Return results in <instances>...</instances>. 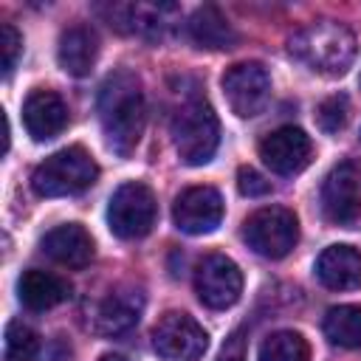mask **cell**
<instances>
[{
	"mask_svg": "<svg viewBox=\"0 0 361 361\" xmlns=\"http://www.w3.org/2000/svg\"><path fill=\"white\" fill-rule=\"evenodd\" d=\"M99 121L116 155H130L138 147L147 124V104L135 73L116 71L104 79L99 90Z\"/></svg>",
	"mask_w": 361,
	"mask_h": 361,
	"instance_id": "cell-1",
	"label": "cell"
},
{
	"mask_svg": "<svg viewBox=\"0 0 361 361\" xmlns=\"http://www.w3.org/2000/svg\"><path fill=\"white\" fill-rule=\"evenodd\" d=\"M288 51L296 62L322 76H341L355 59V37L347 25L333 20L307 23L288 39Z\"/></svg>",
	"mask_w": 361,
	"mask_h": 361,
	"instance_id": "cell-2",
	"label": "cell"
},
{
	"mask_svg": "<svg viewBox=\"0 0 361 361\" xmlns=\"http://www.w3.org/2000/svg\"><path fill=\"white\" fill-rule=\"evenodd\" d=\"M172 144L183 164H209L220 144V121L212 104L200 96L186 99L172 116Z\"/></svg>",
	"mask_w": 361,
	"mask_h": 361,
	"instance_id": "cell-3",
	"label": "cell"
},
{
	"mask_svg": "<svg viewBox=\"0 0 361 361\" xmlns=\"http://www.w3.org/2000/svg\"><path fill=\"white\" fill-rule=\"evenodd\" d=\"M99 178V166L85 147H65L48 155L31 172V189L39 197H68L93 186Z\"/></svg>",
	"mask_w": 361,
	"mask_h": 361,
	"instance_id": "cell-4",
	"label": "cell"
},
{
	"mask_svg": "<svg viewBox=\"0 0 361 361\" xmlns=\"http://www.w3.org/2000/svg\"><path fill=\"white\" fill-rule=\"evenodd\" d=\"M243 240L248 248L265 259H282L293 251L299 240V220L290 209L262 206L243 223Z\"/></svg>",
	"mask_w": 361,
	"mask_h": 361,
	"instance_id": "cell-5",
	"label": "cell"
},
{
	"mask_svg": "<svg viewBox=\"0 0 361 361\" xmlns=\"http://www.w3.org/2000/svg\"><path fill=\"white\" fill-rule=\"evenodd\" d=\"M158 217L155 195L147 183H121L107 203V226L118 240H141L152 231Z\"/></svg>",
	"mask_w": 361,
	"mask_h": 361,
	"instance_id": "cell-6",
	"label": "cell"
},
{
	"mask_svg": "<svg viewBox=\"0 0 361 361\" xmlns=\"http://www.w3.org/2000/svg\"><path fill=\"white\" fill-rule=\"evenodd\" d=\"M152 347L166 361H197L209 347V333L180 310H169L152 330Z\"/></svg>",
	"mask_w": 361,
	"mask_h": 361,
	"instance_id": "cell-7",
	"label": "cell"
},
{
	"mask_svg": "<svg viewBox=\"0 0 361 361\" xmlns=\"http://www.w3.org/2000/svg\"><path fill=\"white\" fill-rule=\"evenodd\" d=\"M223 93L228 107L240 116V118H251L259 116L271 99V76L259 62H237L231 65L223 79Z\"/></svg>",
	"mask_w": 361,
	"mask_h": 361,
	"instance_id": "cell-8",
	"label": "cell"
},
{
	"mask_svg": "<svg viewBox=\"0 0 361 361\" xmlns=\"http://www.w3.org/2000/svg\"><path fill=\"white\" fill-rule=\"evenodd\" d=\"M197 299L212 310L231 307L243 293V274L237 262L226 254H206L195 271Z\"/></svg>",
	"mask_w": 361,
	"mask_h": 361,
	"instance_id": "cell-9",
	"label": "cell"
},
{
	"mask_svg": "<svg viewBox=\"0 0 361 361\" xmlns=\"http://www.w3.org/2000/svg\"><path fill=\"white\" fill-rule=\"evenodd\" d=\"M313 144L310 135L293 124L276 127L259 141V158L262 164L276 175H296L310 164Z\"/></svg>",
	"mask_w": 361,
	"mask_h": 361,
	"instance_id": "cell-10",
	"label": "cell"
},
{
	"mask_svg": "<svg viewBox=\"0 0 361 361\" xmlns=\"http://www.w3.org/2000/svg\"><path fill=\"white\" fill-rule=\"evenodd\" d=\"M172 220L183 234H209L223 220V197L214 186H189L172 206Z\"/></svg>",
	"mask_w": 361,
	"mask_h": 361,
	"instance_id": "cell-11",
	"label": "cell"
},
{
	"mask_svg": "<svg viewBox=\"0 0 361 361\" xmlns=\"http://www.w3.org/2000/svg\"><path fill=\"white\" fill-rule=\"evenodd\" d=\"M322 209L330 223L353 226L361 217V180L353 164H338L322 186Z\"/></svg>",
	"mask_w": 361,
	"mask_h": 361,
	"instance_id": "cell-12",
	"label": "cell"
},
{
	"mask_svg": "<svg viewBox=\"0 0 361 361\" xmlns=\"http://www.w3.org/2000/svg\"><path fill=\"white\" fill-rule=\"evenodd\" d=\"M23 124L34 141H48L68 127V104L54 90H31L23 102Z\"/></svg>",
	"mask_w": 361,
	"mask_h": 361,
	"instance_id": "cell-13",
	"label": "cell"
},
{
	"mask_svg": "<svg viewBox=\"0 0 361 361\" xmlns=\"http://www.w3.org/2000/svg\"><path fill=\"white\" fill-rule=\"evenodd\" d=\"M39 245H42L45 257H51L54 262H59L65 268H85V265H90V259L96 254L93 237L79 223H62V226L51 228Z\"/></svg>",
	"mask_w": 361,
	"mask_h": 361,
	"instance_id": "cell-14",
	"label": "cell"
},
{
	"mask_svg": "<svg viewBox=\"0 0 361 361\" xmlns=\"http://www.w3.org/2000/svg\"><path fill=\"white\" fill-rule=\"evenodd\" d=\"M141 310H144V293L138 288H116L102 299L96 310V330L104 336L127 333L130 327L138 324Z\"/></svg>",
	"mask_w": 361,
	"mask_h": 361,
	"instance_id": "cell-15",
	"label": "cell"
},
{
	"mask_svg": "<svg viewBox=\"0 0 361 361\" xmlns=\"http://www.w3.org/2000/svg\"><path fill=\"white\" fill-rule=\"evenodd\" d=\"M316 276L330 290L361 288V251L353 245H330L316 259Z\"/></svg>",
	"mask_w": 361,
	"mask_h": 361,
	"instance_id": "cell-16",
	"label": "cell"
},
{
	"mask_svg": "<svg viewBox=\"0 0 361 361\" xmlns=\"http://www.w3.org/2000/svg\"><path fill=\"white\" fill-rule=\"evenodd\" d=\"M59 68L71 76H87L99 59V37L90 25H71L62 31L56 45Z\"/></svg>",
	"mask_w": 361,
	"mask_h": 361,
	"instance_id": "cell-17",
	"label": "cell"
},
{
	"mask_svg": "<svg viewBox=\"0 0 361 361\" xmlns=\"http://www.w3.org/2000/svg\"><path fill=\"white\" fill-rule=\"evenodd\" d=\"M17 296L28 310H51L71 296V285L51 271L28 268L17 279Z\"/></svg>",
	"mask_w": 361,
	"mask_h": 361,
	"instance_id": "cell-18",
	"label": "cell"
},
{
	"mask_svg": "<svg viewBox=\"0 0 361 361\" xmlns=\"http://www.w3.org/2000/svg\"><path fill=\"white\" fill-rule=\"evenodd\" d=\"M186 34L197 48L206 51H226L237 45V31L226 20V14L214 6H200L186 20Z\"/></svg>",
	"mask_w": 361,
	"mask_h": 361,
	"instance_id": "cell-19",
	"label": "cell"
},
{
	"mask_svg": "<svg viewBox=\"0 0 361 361\" xmlns=\"http://www.w3.org/2000/svg\"><path fill=\"white\" fill-rule=\"evenodd\" d=\"M322 330H324L327 341L336 347H344V350L361 347V305L330 307L322 322Z\"/></svg>",
	"mask_w": 361,
	"mask_h": 361,
	"instance_id": "cell-20",
	"label": "cell"
},
{
	"mask_svg": "<svg viewBox=\"0 0 361 361\" xmlns=\"http://www.w3.org/2000/svg\"><path fill=\"white\" fill-rule=\"evenodd\" d=\"M259 361H310V347L296 330H276L259 344Z\"/></svg>",
	"mask_w": 361,
	"mask_h": 361,
	"instance_id": "cell-21",
	"label": "cell"
},
{
	"mask_svg": "<svg viewBox=\"0 0 361 361\" xmlns=\"http://www.w3.org/2000/svg\"><path fill=\"white\" fill-rule=\"evenodd\" d=\"M6 361H37L39 355V336L23 324V322H8L6 324V347H3Z\"/></svg>",
	"mask_w": 361,
	"mask_h": 361,
	"instance_id": "cell-22",
	"label": "cell"
},
{
	"mask_svg": "<svg viewBox=\"0 0 361 361\" xmlns=\"http://www.w3.org/2000/svg\"><path fill=\"white\" fill-rule=\"evenodd\" d=\"M347 110H350L347 96H330V99H324V102L319 104L316 121H319V127H322L324 133H338V130L347 124Z\"/></svg>",
	"mask_w": 361,
	"mask_h": 361,
	"instance_id": "cell-23",
	"label": "cell"
},
{
	"mask_svg": "<svg viewBox=\"0 0 361 361\" xmlns=\"http://www.w3.org/2000/svg\"><path fill=\"white\" fill-rule=\"evenodd\" d=\"M23 54V37L11 23L0 25V56H3V73L8 76L17 68V59Z\"/></svg>",
	"mask_w": 361,
	"mask_h": 361,
	"instance_id": "cell-24",
	"label": "cell"
},
{
	"mask_svg": "<svg viewBox=\"0 0 361 361\" xmlns=\"http://www.w3.org/2000/svg\"><path fill=\"white\" fill-rule=\"evenodd\" d=\"M237 189H240V195H245V197H262V195L271 192V183H268L257 169L240 166V172H237Z\"/></svg>",
	"mask_w": 361,
	"mask_h": 361,
	"instance_id": "cell-25",
	"label": "cell"
},
{
	"mask_svg": "<svg viewBox=\"0 0 361 361\" xmlns=\"http://www.w3.org/2000/svg\"><path fill=\"white\" fill-rule=\"evenodd\" d=\"M217 361H245V338H243L240 330L226 338V344H223Z\"/></svg>",
	"mask_w": 361,
	"mask_h": 361,
	"instance_id": "cell-26",
	"label": "cell"
},
{
	"mask_svg": "<svg viewBox=\"0 0 361 361\" xmlns=\"http://www.w3.org/2000/svg\"><path fill=\"white\" fill-rule=\"evenodd\" d=\"M102 361H124V355H116V353H107V355H102Z\"/></svg>",
	"mask_w": 361,
	"mask_h": 361,
	"instance_id": "cell-27",
	"label": "cell"
}]
</instances>
